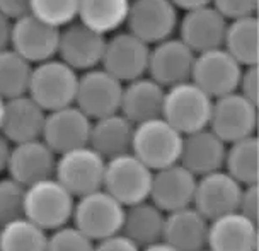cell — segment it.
<instances>
[{"instance_id": "6da1fadb", "label": "cell", "mask_w": 259, "mask_h": 251, "mask_svg": "<svg viewBox=\"0 0 259 251\" xmlns=\"http://www.w3.org/2000/svg\"><path fill=\"white\" fill-rule=\"evenodd\" d=\"M73 207L75 197L55 176L26 187L24 217L46 232L70 224Z\"/></svg>"}, {"instance_id": "7a4b0ae2", "label": "cell", "mask_w": 259, "mask_h": 251, "mask_svg": "<svg viewBox=\"0 0 259 251\" xmlns=\"http://www.w3.org/2000/svg\"><path fill=\"white\" fill-rule=\"evenodd\" d=\"M213 97L193 81L176 84L165 89L162 118L183 135L208 128Z\"/></svg>"}, {"instance_id": "3957f363", "label": "cell", "mask_w": 259, "mask_h": 251, "mask_svg": "<svg viewBox=\"0 0 259 251\" xmlns=\"http://www.w3.org/2000/svg\"><path fill=\"white\" fill-rule=\"evenodd\" d=\"M183 133L162 116L135 125L132 140V154H135L152 171L178 164L181 157Z\"/></svg>"}, {"instance_id": "277c9868", "label": "cell", "mask_w": 259, "mask_h": 251, "mask_svg": "<svg viewBox=\"0 0 259 251\" xmlns=\"http://www.w3.org/2000/svg\"><path fill=\"white\" fill-rule=\"evenodd\" d=\"M78 76L60 58L32 65L29 94L46 113L75 103Z\"/></svg>"}, {"instance_id": "5b68a950", "label": "cell", "mask_w": 259, "mask_h": 251, "mask_svg": "<svg viewBox=\"0 0 259 251\" xmlns=\"http://www.w3.org/2000/svg\"><path fill=\"white\" fill-rule=\"evenodd\" d=\"M124 207L106 190H96L75 198L72 222L94 243L119 234L124 219Z\"/></svg>"}, {"instance_id": "8992f818", "label": "cell", "mask_w": 259, "mask_h": 251, "mask_svg": "<svg viewBox=\"0 0 259 251\" xmlns=\"http://www.w3.org/2000/svg\"><path fill=\"white\" fill-rule=\"evenodd\" d=\"M154 171L145 166L135 154L111 157L106 161L103 190L124 207L149 200Z\"/></svg>"}, {"instance_id": "52a82bcc", "label": "cell", "mask_w": 259, "mask_h": 251, "mask_svg": "<svg viewBox=\"0 0 259 251\" xmlns=\"http://www.w3.org/2000/svg\"><path fill=\"white\" fill-rule=\"evenodd\" d=\"M106 159L91 146H82L58 154L55 178L73 197H84L103 188Z\"/></svg>"}, {"instance_id": "ba28073f", "label": "cell", "mask_w": 259, "mask_h": 251, "mask_svg": "<svg viewBox=\"0 0 259 251\" xmlns=\"http://www.w3.org/2000/svg\"><path fill=\"white\" fill-rule=\"evenodd\" d=\"M179 11L170 0H132L126 31L149 46L169 40L178 32Z\"/></svg>"}, {"instance_id": "9c48e42d", "label": "cell", "mask_w": 259, "mask_h": 251, "mask_svg": "<svg viewBox=\"0 0 259 251\" xmlns=\"http://www.w3.org/2000/svg\"><path fill=\"white\" fill-rule=\"evenodd\" d=\"M208 128L225 144L256 135L257 104L251 103L237 91L213 99Z\"/></svg>"}, {"instance_id": "30bf717a", "label": "cell", "mask_w": 259, "mask_h": 251, "mask_svg": "<svg viewBox=\"0 0 259 251\" xmlns=\"http://www.w3.org/2000/svg\"><path fill=\"white\" fill-rule=\"evenodd\" d=\"M150 46L128 31H118L108 36L101 67L126 84L147 76Z\"/></svg>"}, {"instance_id": "8fae6325", "label": "cell", "mask_w": 259, "mask_h": 251, "mask_svg": "<svg viewBox=\"0 0 259 251\" xmlns=\"http://www.w3.org/2000/svg\"><path fill=\"white\" fill-rule=\"evenodd\" d=\"M123 82L108 74L103 67L82 72L78 76L75 104L91 120L119 113Z\"/></svg>"}, {"instance_id": "7c38bea8", "label": "cell", "mask_w": 259, "mask_h": 251, "mask_svg": "<svg viewBox=\"0 0 259 251\" xmlns=\"http://www.w3.org/2000/svg\"><path fill=\"white\" fill-rule=\"evenodd\" d=\"M108 36L73 21L72 24L60 29L57 58L65 62L75 72L82 74L101 67Z\"/></svg>"}, {"instance_id": "4fadbf2b", "label": "cell", "mask_w": 259, "mask_h": 251, "mask_svg": "<svg viewBox=\"0 0 259 251\" xmlns=\"http://www.w3.org/2000/svg\"><path fill=\"white\" fill-rule=\"evenodd\" d=\"M242 68V65H239L222 46H219L194 57L191 81L210 97L217 99L237 91Z\"/></svg>"}, {"instance_id": "5bb4252c", "label": "cell", "mask_w": 259, "mask_h": 251, "mask_svg": "<svg viewBox=\"0 0 259 251\" xmlns=\"http://www.w3.org/2000/svg\"><path fill=\"white\" fill-rule=\"evenodd\" d=\"M60 29L39 21L32 14L12 22L11 46L17 55L31 65L57 58Z\"/></svg>"}, {"instance_id": "9a60e30c", "label": "cell", "mask_w": 259, "mask_h": 251, "mask_svg": "<svg viewBox=\"0 0 259 251\" xmlns=\"http://www.w3.org/2000/svg\"><path fill=\"white\" fill-rule=\"evenodd\" d=\"M92 120L75 104L46 113L43 142L55 154H63L72 149L89 146Z\"/></svg>"}, {"instance_id": "2e32d148", "label": "cell", "mask_w": 259, "mask_h": 251, "mask_svg": "<svg viewBox=\"0 0 259 251\" xmlns=\"http://www.w3.org/2000/svg\"><path fill=\"white\" fill-rule=\"evenodd\" d=\"M196 53L183 43L178 36L150 46L147 76L160 84L164 89L176 84L191 81V72Z\"/></svg>"}, {"instance_id": "e0dca14e", "label": "cell", "mask_w": 259, "mask_h": 251, "mask_svg": "<svg viewBox=\"0 0 259 251\" xmlns=\"http://www.w3.org/2000/svg\"><path fill=\"white\" fill-rule=\"evenodd\" d=\"M240 192L242 185L237 183L227 171H213L196 180L193 207L208 221H213L237 210Z\"/></svg>"}, {"instance_id": "ac0fdd59", "label": "cell", "mask_w": 259, "mask_h": 251, "mask_svg": "<svg viewBox=\"0 0 259 251\" xmlns=\"http://www.w3.org/2000/svg\"><path fill=\"white\" fill-rule=\"evenodd\" d=\"M227 21L213 6L198 7L184 12L178 24V38L194 53L219 48L224 43Z\"/></svg>"}, {"instance_id": "d6986e66", "label": "cell", "mask_w": 259, "mask_h": 251, "mask_svg": "<svg viewBox=\"0 0 259 251\" xmlns=\"http://www.w3.org/2000/svg\"><path fill=\"white\" fill-rule=\"evenodd\" d=\"M196 176L179 162L154 171L149 197L150 202H154L165 213L191 207L194 190H196Z\"/></svg>"}, {"instance_id": "ffe728a7", "label": "cell", "mask_w": 259, "mask_h": 251, "mask_svg": "<svg viewBox=\"0 0 259 251\" xmlns=\"http://www.w3.org/2000/svg\"><path fill=\"white\" fill-rule=\"evenodd\" d=\"M57 154L43 142V138L12 144L7 174L22 187H29L41 180L55 176Z\"/></svg>"}, {"instance_id": "44dd1931", "label": "cell", "mask_w": 259, "mask_h": 251, "mask_svg": "<svg viewBox=\"0 0 259 251\" xmlns=\"http://www.w3.org/2000/svg\"><path fill=\"white\" fill-rule=\"evenodd\" d=\"M257 222L235 210L210 221L206 249L257 251Z\"/></svg>"}, {"instance_id": "7402d4cb", "label": "cell", "mask_w": 259, "mask_h": 251, "mask_svg": "<svg viewBox=\"0 0 259 251\" xmlns=\"http://www.w3.org/2000/svg\"><path fill=\"white\" fill-rule=\"evenodd\" d=\"M46 111L29 94L7 99L0 133L12 144L38 140L43 135Z\"/></svg>"}, {"instance_id": "603a6c76", "label": "cell", "mask_w": 259, "mask_h": 251, "mask_svg": "<svg viewBox=\"0 0 259 251\" xmlns=\"http://www.w3.org/2000/svg\"><path fill=\"white\" fill-rule=\"evenodd\" d=\"M227 144L210 128L188 133L183 137L179 164L200 178L213 171L224 169Z\"/></svg>"}, {"instance_id": "cb8c5ba5", "label": "cell", "mask_w": 259, "mask_h": 251, "mask_svg": "<svg viewBox=\"0 0 259 251\" xmlns=\"http://www.w3.org/2000/svg\"><path fill=\"white\" fill-rule=\"evenodd\" d=\"M210 221L191 207L165 213L164 234L165 241L178 251H201L206 248Z\"/></svg>"}, {"instance_id": "d4e9b609", "label": "cell", "mask_w": 259, "mask_h": 251, "mask_svg": "<svg viewBox=\"0 0 259 251\" xmlns=\"http://www.w3.org/2000/svg\"><path fill=\"white\" fill-rule=\"evenodd\" d=\"M165 89L149 76L123 84L119 113L133 125L162 116Z\"/></svg>"}, {"instance_id": "484cf974", "label": "cell", "mask_w": 259, "mask_h": 251, "mask_svg": "<svg viewBox=\"0 0 259 251\" xmlns=\"http://www.w3.org/2000/svg\"><path fill=\"white\" fill-rule=\"evenodd\" d=\"M135 125L121 113H113L92 120L89 146L106 161L126 152H132V140Z\"/></svg>"}, {"instance_id": "4316f807", "label": "cell", "mask_w": 259, "mask_h": 251, "mask_svg": "<svg viewBox=\"0 0 259 251\" xmlns=\"http://www.w3.org/2000/svg\"><path fill=\"white\" fill-rule=\"evenodd\" d=\"M164 222L165 212H162L154 202H150V198L143 200L124 208L121 234L137 246L145 248L157 241H162Z\"/></svg>"}, {"instance_id": "83f0119b", "label": "cell", "mask_w": 259, "mask_h": 251, "mask_svg": "<svg viewBox=\"0 0 259 251\" xmlns=\"http://www.w3.org/2000/svg\"><path fill=\"white\" fill-rule=\"evenodd\" d=\"M130 4L132 0H80L77 21L99 34L109 36L126 24Z\"/></svg>"}, {"instance_id": "f1b7e54d", "label": "cell", "mask_w": 259, "mask_h": 251, "mask_svg": "<svg viewBox=\"0 0 259 251\" xmlns=\"http://www.w3.org/2000/svg\"><path fill=\"white\" fill-rule=\"evenodd\" d=\"M257 32L259 22L256 16L239 17L227 22L222 48L242 67L257 65Z\"/></svg>"}, {"instance_id": "f546056e", "label": "cell", "mask_w": 259, "mask_h": 251, "mask_svg": "<svg viewBox=\"0 0 259 251\" xmlns=\"http://www.w3.org/2000/svg\"><path fill=\"white\" fill-rule=\"evenodd\" d=\"M224 171L242 187L257 185L259 180V142L256 135L227 144Z\"/></svg>"}, {"instance_id": "4dcf8cb0", "label": "cell", "mask_w": 259, "mask_h": 251, "mask_svg": "<svg viewBox=\"0 0 259 251\" xmlns=\"http://www.w3.org/2000/svg\"><path fill=\"white\" fill-rule=\"evenodd\" d=\"M48 232L27 217L0 226V251H46Z\"/></svg>"}, {"instance_id": "1f68e13d", "label": "cell", "mask_w": 259, "mask_h": 251, "mask_svg": "<svg viewBox=\"0 0 259 251\" xmlns=\"http://www.w3.org/2000/svg\"><path fill=\"white\" fill-rule=\"evenodd\" d=\"M32 65L14 52L6 48L0 52V97L14 99L27 94Z\"/></svg>"}, {"instance_id": "d6a6232c", "label": "cell", "mask_w": 259, "mask_h": 251, "mask_svg": "<svg viewBox=\"0 0 259 251\" xmlns=\"http://www.w3.org/2000/svg\"><path fill=\"white\" fill-rule=\"evenodd\" d=\"M78 4L80 0H31L29 14L46 24L62 29L77 21Z\"/></svg>"}, {"instance_id": "836d02e7", "label": "cell", "mask_w": 259, "mask_h": 251, "mask_svg": "<svg viewBox=\"0 0 259 251\" xmlns=\"http://www.w3.org/2000/svg\"><path fill=\"white\" fill-rule=\"evenodd\" d=\"M26 187L11 176L0 178V226L24 216Z\"/></svg>"}, {"instance_id": "e575fe53", "label": "cell", "mask_w": 259, "mask_h": 251, "mask_svg": "<svg viewBox=\"0 0 259 251\" xmlns=\"http://www.w3.org/2000/svg\"><path fill=\"white\" fill-rule=\"evenodd\" d=\"M94 241L73 224H67L48 232L46 251H94Z\"/></svg>"}, {"instance_id": "d590c367", "label": "cell", "mask_w": 259, "mask_h": 251, "mask_svg": "<svg viewBox=\"0 0 259 251\" xmlns=\"http://www.w3.org/2000/svg\"><path fill=\"white\" fill-rule=\"evenodd\" d=\"M211 6L227 21H232V19H239V17L256 16L257 0H211Z\"/></svg>"}, {"instance_id": "8d00e7d4", "label": "cell", "mask_w": 259, "mask_h": 251, "mask_svg": "<svg viewBox=\"0 0 259 251\" xmlns=\"http://www.w3.org/2000/svg\"><path fill=\"white\" fill-rule=\"evenodd\" d=\"M257 65L254 67H244L242 74L239 79L237 92L240 96H244L251 103L257 104Z\"/></svg>"}, {"instance_id": "74e56055", "label": "cell", "mask_w": 259, "mask_h": 251, "mask_svg": "<svg viewBox=\"0 0 259 251\" xmlns=\"http://www.w3.org/2000/svg\"><path fill=\"white\" fill-rule=\"evenodd\" d=\"M257 185H247V187H242V192H240V198H239V205H237V212H240L242 216L249 217V219L257 222Z\"/></svg>"}, {"instance_id": "f35d334b", "label": "cell", "mask_w": 259, "mask_h": 251, "mask_svg": "<svg viewBox=\"0 0 259 251\" xmlns=\"http://www.w3.org/2000/svg\"><path fill=\"white\" fill-rule=\"evenodd\" d=\"M142 248L137 246L133 241H130L126 236L114 234L111 238L101 239L94 244V251H140Z\"/></svg>"}, {"instance_id": "ab89813d", "label": "cell", "mask_w": 259, "mask_h": 251, "mask_svg": "<svg viewBox=\"0 0 259 251\" xmlns=\"http://www.w3.org/2000/svg\"><path fill=\"white\" fill-rule=\"evenodd\" d=\"M31 11V0H0V14L12 22L27 16Z\"/></svg>"}, {"instance_id": "60d3db41", "label": "cell", "mask_w": 259, "mask_h": 251, "mask_svg": "<svg viewBox=\"0 0 259 251\" xmlns=\"http://www.w3.org/2000/svg\"><path fill=\"white\" fill-rule=\"evenodd\" d=\"M11 31L12 21L7 19L4 14H0V52L11 46Z\"/></svg>"}, {"instance_id": "b9f144b4", "label": "cell", "mask_w": 259, "mask_h": 251, "mask_svg": "<svg viewBox=\"0 0 259 251\" xmlns=\"http://www.w3.org/2000/svg\"><path fill=\"white\" fill-rule=\"evenodd\" d=\"M11 152H12V142H9L7 138L0 133V174L7 173L9 161H11Z\"/></svg>"}, {"instance_id": "7bdbcfd3", "label": "cell", "mask_w": 259, "mask_h": 251, "mask_svg": "<svg viewBox=\"0 0 259 251\" xmlns=\"http://www.w3.org/2000/svg\"><path fill=\"white\" fill-rule=\"evenodd\" d=\"M178 11H193V9H198V7H205V6H211V0H170Z\"/></svg>"}, {"instance_id": "ee69618b", "label": "cell", "mask_w": 259, "mask_h": 251, "mask_svg": "<svg viewBox=\"0 0 259 251\" xmlns=\"http://www.w3.org/2000/svg\"><path fill=\"white\" fill-rule=\"evenodd\" d=\"M140 251H178V249L167 244L165 241H157L154 244H149V246H145V248H142Z\"/></svg>"}, {"instance_id": "f6af8a7d", "label": "cell", "mask_w": 259, "mask_h": 251, "mask_svg": "<svg viewBox=\"0 0 259 251\" xmlns=\"http://www.w3.org/2000/svg\"><path fill=\"white\" fill-rule=\"evenodd\" d=\"M4 106H6V99L0 97V127H2V118H4Z\"/></svg>"}, {"instance_id": "bcb514c9", "label": "cell", "mask_w": 259, "mask_h": 251, "mask_svg": "<svg viewBox=\"0 0 259 251\" xmlns=\"http://www.w3.org/2000/svg\"><path fill=\"white\" fill-rule=\"evenodd\" d=\"M201 251H210V249H206V248H205V249H201Z\"/></svg>"}]
</instances>
